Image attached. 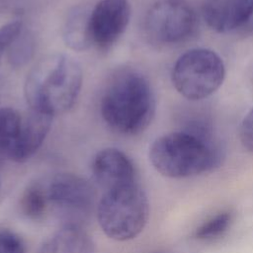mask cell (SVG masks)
Here are the masks:
<instances>
[{
	"label": "cell",
	"mask_w": 253,
	"mask_h": 253,
	"mask_svg": "<svg viewBox=\"0 0 253 253\" xmlns=\"http://www.w3.org/2000/svg\"><path fill=\"white\" fill-rule=\"evenodd\" d=\"M23 31V23L20 20L8 22L0 27V60L6 49Z\"/></svg>",
	"instance_id": "cell-18"
},
{
	"label": "cell",
	"mask_w": 253,
	"mask_h": 253,
	"mask_svg": "<svg viewBox=\"0 0 253 253\" xmlns=\"http://www.w3.org/2000/svg\"><path fill=\"white\" fill-rule=\"evenodd\" d=\"M0 253H25L23 240L11 231H0Z\"/></svg>",
	"instance_id": "cell-19"
},
{
	"label": "cell",
	"mask_w": 253,
	"mask_h": 253,
	"mask_svg": "<svg viewBox=\"0 0 253 253\" xmlns=\"http://www.w3.org/2000/svg\"><path fill=\"white\" fill-rule=\"evenodd\" d=\"M82 86V70L70 55L48 54L29 72L24 93L31 110L50 116L65 113L75 104Z\"/></svg>",
	"instance_id": "cell-3"
},
{
	"label": "cell",
	"mask_w": 253,
	"mask_h": 253,
	"mask_svg": "<svg viewBox=\"0 0 253 253\" xmlns=\"http://www.w3.org/2000/svg\"><path fill=\"white\" fill-rule=\"evenodd\" d=\"M91 169L95 180L105 191L136 182L135 168L131 160L117 148L108 147L97 152Z\"/></svg>",
	"instance_id": "cell-9"
},
{
	"label": "cell",
	"mask_w": 253,
	"mask_h": 253,
	"mask_svg": "<svg viewBox=\"0 0 253 253\" xmlns=\"http://www.w3.org/2000/svg\"><path fill=\"white\" fill-rule=\"evenodd\" d=\"M149 160L161 175L188 178L218 168L223 154L208 127L197 126L157 137L149 148Z\"/></svg>",
	"instance_id": "cell-1"
},
{
	"label": "cell",
	"mask_w": 253,
	"mask_h": 253,
	"mask_svg": "<svg viewBox=\"0 0 253 253\" xmlns=\"http://www.w3.org/2000/svg\"><path fill=\"white\" fill-rule=\"evenodd\" d=\"M100 109L104 121L113 130L126 135L140 133L154 117L152 86L140 71L120 69L107 83Z\"/></svg>",
	"instance_id": "cell-2"
},
{
	"label": "cell",
	"mask_w": 253,
	"mask_h": 253,
	"mask_svg": "<svg viewBox=\"0 0 253 253\" xmlns=\"http://www.w3.org/2000/svg\"><path fill=\"white\" fill-rule=\"evenodd\" d=\"M21 115L12 108H0V157L14 161L22 126Z\"/></svg>",
	"instance_id": "cell-13"
},
{
	"label": "cell",
	"mask_w": 253,
	"mask_h": 253,
	"mask_svg": "<svg viewBox=\"0 0 253 253\" xmlns=\"http://www.w3.org/2000/svg\"><path fill=\"white\" fill-rule=\"evenodd\" d=\"M9 60L11 64L18 66L29 60L34 50V42L31 36L24 31L15 39L9 46Z\"/></svg>",
	"instance_id": "cell-17"
},
{
	"label": "cell",
	"mask_w": 253,
	"mask_h": 253,
	"mask_svg": "<svg viewBox=\"0 0 253 253\" xmlns=\"http://www.w3.org/2000/svg\"><path fill=\"white\" fill-rule=\"evenodd\" d=\"M225 67L213 50L191 48L181 54L173 65L171 79L177 92L191 101L205 99L222 84Z\"/></svg>",
	"instance_id": "cell-5"
},
{
	"label": "cell",
	"mask_w": 253,
	"mask_h": 253,
	"mask_svg": "<svg viewBox=\"0 0 253 253\" xmlns=\"http://www.w3.org/2000/svg\"><path fill=\"white\" fill-rule=\"evenodd\" d=\"M232 220L233 213L230 211H221L198 226L194 236L201 241H212L217 239L229 229Z\"/></svg>",
	"instance_id": "cell-15"
},
{
	"label": "cell",
	"mask_w": 253,
	"mask_h": 253,
	"mask_svg": "<svg viewBox=\"0 0 253 253\" xmlns=\"http://www.w3.org/2000/svg\"><path fill=\"white\" fill-rule=\"evenodd\" d=\"M49 208L62 219V224L81 225L92 211L95 191L84 178L73 173H57L44 182Z\"/></svg>",
	"instance_id": "cell-7"
},
{
	"label": "cell",
	"mask_w": 253,
	"mask_h": 253,
	"mask_svg": "<svg viewBox=\"0 0 253 253\" xmlns=\"http://www.w3.org/2000/svg\"><path fill=\"white\" fill-rule=\"evenodd\" d=\"M128 0H100L90 12V33L93 45L111 47L125 33L130 19Z\"/></svg>",
	"instance_id": "cell-8"
},
{
	"label": "cell",
	"mask_w": 253,
	"mask_h": 253,
	"mask_svg": "<svg viewBox=\"0 0 253 253\" xmlns=\"http://www.w3.org/2000/svg\"><path fill=\"white\" fill-rule=\"evenodd\" d=\"M148 215L147 196L136 182L105 191L97 208L103 232L117 241L135 238L143 230Z\"/></svg>",
	"instance_id": "cell-4"
},
{
	"label": "cell",
	"mask_w": 253,
	"mask_h": 253,
	"mask_svg": "<svg viewBox=\"0 0 253 253\" xmlns=\"http://www.w3.org/2000/svg\"><path fill=\"white\" fill-rule=\"evenodd\" d=\"M52 118L48 114L30 109L29 114L22 120L14 162H24L38 151L49 131Z\"/></svg>",
	"instance_id": "cell-10"
},
{
	"label": "cell",
	"mask_w": 253,
	"mask_h": 253,
	"mask_svg": "<svg viewBox=\"0 0 253 253\" xmlns=\"http://www.w3.org/2000/svg\"><path fill=\"white\" fill-rule=\"evenodd\" d=\"M90 8L79 5L67 13L61 34L64 43L69 48L83 51L93 45L90 33Z\"/></svg>",
	"instance_id": "cell-12"
},
{
	"label": "cell",
	"mask_w": 253,
	"mask_h": 253,
	"mask_svg": "<svg viewBox=\"0 0 253 253\" xmlns=\"http://www.w3.org/2000/svg\"><path fill=\"white\" fill-rule=\"evenodd\" d=\"M239 138L242 145L253 153V108L247 113L240 124Z\"/></svg>",
	"instance_id": "cell-20"
},
{
	"label": "cell",
	"mask_w": 253,
	"mask_h": 253,
	"mask_svg": "<svg viewBox=\"0 0 253 253\" xmlns=\"http://www.w3.org/2000/svg\"><path fill=\"white\" fill-rule=\"evenodd\" d=\"M234 31L253 33V0H230Z\"/></svg>",
	"instance_id": "cell-16"
},
{
	"label": "cell",
	"mask_w": 253,
	"mask_h": 253,
	"mask_svg": "<svg viewBox=\"0 0 253 253\" xmlns=\"http://www.w3.org/2000/svg\"><path fill=\"white\" fill-rule=\"evenodd\" d=\"M38 253H95V243L82 226L62 224L43 241Z\"/></svg>",
	"instance_id": "cell-11"
},
{
	"label": "cell",
	"mask_w": 253,
	"mask_h": 253,
	"mask_svg": "<svg viewBox=\"0 0 253 253\" xmlns=\"http://www.w3.org/2000/svg\"><path fill=\"white\" fill-rule=\"evenodd\" d=\"M20 208L22 212L33 220L44 215L49 208L44 182H35L27 187L21 197Z\"/></svg>",
	"instance_id": "cell-14"
},
{
	"label": "cell",
	"mask_w": 253,
	"mask_h": 253,
	"mask_svg": "<svg viewBox=\"0 0 253 253\" xmlns=\"http://www.w3.org/2000/svg\"><path fill=\"white\" fill-rule=\"evenodd\" d=\"M143 28L152 43L174 45L194 34L197 16L187 0H155L145 14Z\"/></svg>",
	"instance_id": "cell-6"
}]
</instances>
